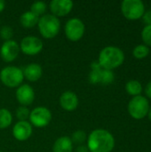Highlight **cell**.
I'll list each match as a JSON object with an SVG mask.
<instances>
[{"label":"cell","mask_w":151,"mask_h":152,"mask_svg":"<svg viewBox=\"0 0 151 152\" xmlns=\"http://www.w3.org/2000/svg\"><path fill=\"white\" fill-rule=\"evenodd\" d=\"M87 150L90 152H111L115 148L113 134L102 128H98L87 136Z\"/></svg>","instance_id":"1"},{"label":"cell","mask_w":151,"mask_h":152,"mask_svg":"<svg viewBox=\"0 0 151 152\" xmlns=\"http://www.w3.org/2000/svg\"><path fill=\"white\" fill-rule=\"evenodd\" d=\"M124 61L125 53L119 47L117 46H106L99 53L98 62L104 69L113 70L120 67Z\"/></svg>","instance_id":"2"},{"label":"cell","mask_w":151,"mask_h":152,"mask_svg":"<svg viewBox=\"0 0 151 152\" xmlns=\"http://www.w3.org/2000/svg\"><path fill=\"white\" fill-rule=\"evenodd\" d=\"M40 35L45 39L54 38L60 32L61 21L53 14H44L39 18L37 23Z\"/></svg>","instance_id":"3"},{"label":"cell","mask_w":151,"mask_h":152,"mask_svg":"<svg viewBox=\"0 0 151 152\" xmlns=\"http://www.w3.org/2000/svg\"><path fill=\"white\" fill-rule=\"evenodd\" d=\"M24 79L22 69L15 66H7L0 71V80L9 88H17L22 85Z\"/></svg>","instance_id":"4"},{"label":"cell","mask_w":151,"mask_h":152,"mask_svg":"<svg viewBox=\"0 0 151 152\" xmlns=\"http://www.w3.org/2000/svg\"><path fill=\"white\" fill-rule=\"evenodd\" d=\"M150 106L149 100L143 95H139L133 97L130 100L127 106V110L129 115L133 119L141 120L148 116Z\"/></svg>","instance_id":"5"},{"label":"cell","mask_w":151,"mask_h":152,"mask_svg":"<svg viewBox=\"0 0 151 152\" xmlns=\"http://www.w3.org/2000/svg\"><path fill=\"white\" fill-rule=\"evenodd\" d=\"M145 11V4L142 0H124L121 3V12L127 20L142 19Z\"/></svg>","instance_id":"6"},{"label":"cell","mask_w":151,"mask_h":152,"mask_svg":"<svg viewBox=\"0 0 151 152\" xmlns=\"http://www.w3.org/2000/svg\"><path fill=\"white\" fill-rule=\"evenodd\" d=\"M64 32L66 37L71 42L79 41L85 35V25L79 18L69 19L64 27Z\"/></svg>","instance_id":"7"},{"label":"cell","mask_w":151,"mask_h":152,"mask_svg":"<svg viewBox=\"0 0 151 152\" xmlns=\"http://www.w3.org/2000/svg\"><path fill=\"white\" fill-rule=\"evenodd\" d=\"M52 112L49 109L43 106H38L33 109L29 114V123L37 128L47 126L52 121Z\"/></svg>","instance_id":"8"},{"label":"cell","mask_w":151,"mask_h":152,"mask_svg":"<svg viewBox=\"0 0 151 152\" xmlns=\"http://www.w3.org/2000/svg\"><path fill=\"white\" fill-rule=\"evenodd\" d=\"M20 50L26 55H36L40 53L44 48L43 41L35 36H27L23 37L20 43Z\"/></svg>","instance_id":"9"},{"label":"cell","mask_w":151,"mask_h":152,"mask_svg":"<svg viewBox=\"0 0 151 152\" xmlns=\"http://www.w3.org/2000/svg\"><path fill=\"white\" fill-rule=\"evenodd\" d=\"M20 45L15 40L4 41L0 47V56L5 62L15 61L20 53Z\"/></svg>","instance_id":"10"},{"label":"cell","mask_w":151,"mask_h":152,"mask_svg":"<svg viewBox=\"0 0 151 152\" xmlns=\"http://www.w3.org/2000/svg\"><path fill=\"white\" fill-rule=\"evenodd\" d=\"M74 3L70 0H53L49 4L52 14L57 18L68 15L73 9Z\"/></svg>","instance_id":"11"},{"label":"cell","mask_w":151,"mask_h":152,"mask_svg":"<svg viewBox=\"0 0 151 152\" xmlns=\"http://www.w3.org/2000/svg\"><path fill=\"white\" fill-rule=\"evenodd\" d=\"M15 97L20 106L27 107L33 103L35 100V91L29 85H20L17 87Z\"/></svg>","instance_id":"12"},{"label":"cell","mask_w":151,"mask_h":152,"mask_svg":"<svg viewBox=\"0 0 151 152\" xmlns=\"http://www.w3.org/2000/svg\"><path fill=\"white\" fill-rule=\"evenodd\" d=\"M33 133L32 126L28 121H18L12 127V134L14 139L19 142H25L30 138Z\"/></svg>","instance_id":"13"},{"label":"cell","mask_w":151,"mask_h":152,"mask_svg":"<svg viewBox=\"0 0 151 152\" xmlns=\"http://www.w3.org/2000/svg\"><path fill=\"white\" fill-rule=\"evenodd\" d=\"M79 103L77 95L72 91H65L61 94L60 97V105L61 107L67 111L75 110Z\"/></svg>","instance_id":"14"},{"label":"cell","mask_w":151,"mask_h":152,"mask_svg":"<svg viewBox=\"0 0 151 152\" xmlns=\"http://www.w3.org/2000/svg\"><path fill=\"white\" fill-rule=\"evenodd\" d=\"M23 76L29 82L38 81L43 75V69L37 63H29L23 69Z\"/></svg>","instance_id":"15"},{"label":"cell","mask_w":151,"mask_h":152,"mask_svg":"<svg viewBox=\"0 0 151 152\" xmlns=\"http://www.w3.org/2000/svg\"><path fill=\"white\" fill-rule=\"evenodd\" d=\"M73 143L70 137L61 136L59 137L53 143V152H72Z\"/></svg>","instance_id":"16"},{"label":"cell","mask_w":151,"mask_h":152,"mask_svg":"<svg viewBox=\"0 0 151 152\" xmlns=\"http://www.w3.org/2000/svg\"><path fill=\"white\" fill-rule=\"evenodd\" d=\"M39 17L31 12L30 11H27L23 12L20 17V23L25 28H32L36 27L38 23Z\"/></svg>","instance_id":"17"},{"label":"cell","mask_w":151,"mask_h":152,"mask_svg":"<svg viewBox=\"0 0 151 152\" xmlns=\"http://www.w3.org/2000/svg\"><path fill=\"white\" fill-rule=\"evenodd\" d=\"M125 88L126 93L133 97L142 95V93L143 91V87H142V83L138 80H135V79L129 80L125 84Z\"/></svg>","instance_id":"18"},{"label":"cell","mask_w":151,"mask_h":152,"mask_svg":"<svg viewBox=\"0 0 151 152\" xmlns=\"http://www.w3.org/2000/svg\"><path fill=\"white\" fill-rule=\"evenodd\" d=\"M12 122V115L7 109H0V130L8 128Z\"/></svg>","instance_id":"19"},{"label":"cell","mask_w":151,"mask_h":152,"mask_svg":"<svg viewBox=\"0 0 151 152\" xmlns=\"http://www.w3.org/2000/svg\"><path fill=\"white\" fill-rule=\"evenodd\" d=\"M150 47L145 45L144 44L142 45H136L133 50V55L135 59L137 60H143L150 54Z\"/></svg>","instance_id":"20"},{"label":"cell","mask_w":151,"mask_h":152,"mask_svg":"<svg viewBox=\"0 0 151 152\" xmlns=\"http://www.w3.org/2000/svg\"><path fill=\"white\" fill-rule=\"evenodd\" d=\"M46 9L47 5L43 1H36L30 6V12L38 16L39 18L44 15V13L46 12Z\"/></svg>","instance_id":"21"},{"label":"cell","mask_w":151,"mask_h":152,"mask_svg":"<svg viewBox=\"0 0 151 152\" xmlns=\"http://www.w3.org/2000/svg\"><path fill=\"white\" fill-rule=\"evenodd\" d=\"M115 80V74L112 70H108L102 69L101 71V82L102 86H109L112 84Z\"/></svg>","instance_id":"22"},{"label":"cell","mask_w":151,"mask_h":152,"mask_svg":"<svg viewBox=\"0 0 151 152\" xmlns=\"http://www.w3.org/2000/svg\"><path fill=\"white\" fill-rule=\"evenodd\" d=\"M70 139H71V142H72L73 144L75 143V144L81 145V144H83L84 142H86V140H87V134L83 130H77V131H75L72 134Z\"/></svg>","instance_id":"23"},{"label":"cell","mask_w":151,"mask_h":152,"mask_svg":"<svg viewBox=\"0 0 151 152\" xmlns=\"http://www.w3.org/2000/svg\"><path fill=\"white\" fill-rule=\"evenodd\" d=\"M29 114L30 110H28V107L20 106L16 110V117L19 121H27L29 118Z\"/></svg>","instance_id":"24"},{"label":"cell","mask_w":151,"mask_h":152,"mask_svg":"<svg viewBox=\"0 0 151 152\" xmlns=\"http://www.w3.org/2000/svg\"><path fill=\"white\" fill-rule=\"evenodd\" d=\"M12 36H13V30H12V27H10L8 25H4V26L1 27V28H0V37L3 40H4V41L12 40Z\"/></svg>","instance_id":"25"},{"label":"cell","mask_w":151,"mask_h":152,"mask_svg":"<svg viewBox=\"0 0 151 152\" xmlns=\"http://www.w3.org/2000/svg\"><path fill=\"white\" fill-rule=\"evenodd\" d=\"M141 36L144 45L149 47L151 46V26H144Z\"/></svg>","instance_id":"26"},{"label":"cell","mask_w":151,"mask_h":152,"mask_svg":"<svg viewBox=\"0 0 151 152\" xmlns=\"http://www.w3.org/2000/svg\"><path fill=\"white\" fill-rule=\"evenodd\" d=\"M101 69H91L89 73V82L93 85H99L101 82Z\"/></svg>","instance_id":"27"},{"label":"cell","mask_w":151,"mask_h":152,"mask_svg":"<svg viewBox=\"0 0 151 152\" xmlns=\"http://www.w3.org/2000/svg\"><path fill=\"white\" fill-rule=\"evenodd\" d=\"M142 19L145 26H151V9L145 11Z\"/></svg>","instance_id":"28"},{"label":"cell","mask_w":151,"mask_h":152,"mask_svg":"<svg viewBox=\"0 0 151 152\" xmlns=\"http://www.w3.org/2000/svg\"><path fill=\"white\" fill-rule=\"evenodd\" d=\"M144 94H145V97L147 99H151V80L147 84V86H145Z\"/></svg>","instance_id":"29"},{"label":"cell","mask_w":151,"mask_h":152,"mask_svg":"<svg viewBox=\"0 0 151 152\" xmlns=\"http://www.w3.org/2000/svg\"><path fill=\"white\" fill-rule=\"evenodd\" d=\"M5 8V2L4 0H0V12H2Z\"/></svg>","instance_id":"30"},{"label":"cell","mask_w":151,"mask_h":152,"mask_svg":"<svg viewBox=\"0 0 151 152\" xmlns=\"http://www.w3.org/2000/svg\"><path fill=\"white\" fill-rule=\"evenodd\" d=\"M148 117L150 118V120L151 121V105L150 106V110H149V113H148Z\"/></svg>","instance_id":"31"},{"label":"cell","mask_w":151,"mask_h":152,"mask_svg":"<svg viewBox=\"0 0 151 152\" xmlns=\"http://www.w3.org/2000/svg\"><path fill=\"white\" fill-rule=\"evenodd\" d=\"M0 152H3V151H0Z\"/></svg>","instance_id":"32"}]
</instances>
